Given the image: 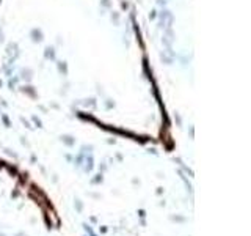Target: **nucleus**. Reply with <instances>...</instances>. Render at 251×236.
Masks as SVG:
<instances>
[{"label": "nucleus", "instance_id": "obj_1", "mask_svg": "<svg viewBox=\"0 0 251 236\" xmlns=\"http://www.w3.org/2000/svg\"><path fill=\"white\" fill-rule=\"evenodd\" d=\"M32 36H33L32 40H33L35 43H36V41H41V40H42V32L38 30V29H33V30H32Z\"/></svg>", "mask_w": 251, "mask_h": 236}, {"label": "nucleus", "instance_id": "obj_2", "mask_svg": "<svg viewBox=\"0 0 251 236\" xmlns=\"http://www.w3.org/2000/svg\"><path fill=\"white\" fill-rule=\"evenodd\" d=\"M46 57H50V58H55V52H53V47H47L46 49Z\"/></svg>", "mask_w": 251, "mask_h": 236}]
</instances>
